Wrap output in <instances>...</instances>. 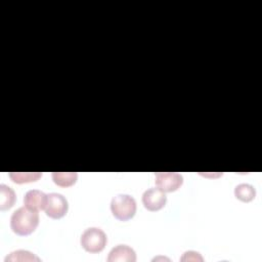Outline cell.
Here are the masks:
<instances>
[{
    "label": "cell",
    "mask_w": 262,
    "mask_h": 262,
    "mask_svg": "<svg viewBox=\"0 0 262 262\" xmlns=\"http://www.w3.org/2000/svg\"><path fill=\"white\" fill-rule=\"evenodd\" d=\"M39 224V214L26 206L16 209L10 217V227L18 235H29Z\"/></svg>",
    "instance_id": "obj_1"
},
{
    "label": "cell",
    "mask_w": 262,
    "mask_h": 262,
    "mask_svg": "<svg viewBox=\"0 0 262 262\" xmlns=\"http://www.w3.org/2000/svg\"><path fill=\"white\" fill-rule=\"evenodd\" d=\"M111 211L118 220L127 221L136 213V201L129 194H117L111 201Z\"/></svg>",
    "instance_id": "obj_2"
},
{
    "label": "cell",
    "mask_w": 262,
    "mask_h": 262,
    "mask_svg": "<svg viewBox=\"0 0 262 262\" xmlns=\"http://www.w3.org/2000/svg\"><path fill=\"white\" fill-rule=\"evenodd\" d=\"M107 237L105 232L98 227H89L83 231L80 244L89 253H99L106 246Z\"/></svg>",
    "instance_id": "obj_3"
},
{
    "label": "cell",
    "mask_w": 262,
    "mask_h": 262,
    "mask_svg": "<svg viewBox=\"0 0 262 262\" xmlns=\"http://www.w3.org/2000/svg\"><path fill=\"white\" fill-rule=\"evenodd\" d=\"M69 210L67 199L58 192H51L48 194V201L45 208V213L52 219H59L63 217Z\"/></svg>",
    "instance_id": "obj_4"
},
{
    "label": "cell",
    "mask_w": 262,
    "mask_h": 262,
    "mask_svg": "<svg viewBox=\"0 0 262 262\" xmlns=\"http://www.w3.org/2000/svg\"><path fill=\"white\" fill-rule=\"evenodd\" d=\"M155 176L157 187L164 192L176 191L183 183V176L177 172H158Z\"/></svg>",
    "instance_id": "obj_5"
},
{
    "label": "cell",
    "mask_w": 262,
    "mask_h": 262,
    "mask_svg": "<svg viewBox=\"0 0 262 262\" xmlns=\"http://www.w3.org/2000/svg\"><path fill=\"white\" fill-rule=\"evenodd\" d=\"M166 203V193L159 187H150L146 189L142 194V204L148 211H159L165 207Z\"/></svg>",
    "instance_id": "obj_6"
},
{
    "label": "cell",
    "mask_w": 262,
    "mask_h": 262,
    "mask_svg": "<svg viewBox=\"0 0 262 262\" xmlns=\"http://www.w3.org/2000/svg\"><path fill=\"white\" fill-rule=\"evenodd\" d=\"M47 201H48V194L38 189L28 190L24 196L25 206L37 212L46 208Z\"/></svg>",
    "instance_id": "obj_7"
},
{
    "label": "cell",
    "mask_w": 262,
    "mask_h": 262,
    "mask_svg": "<svg viewBox=\"0 0 262 262\" xmlns=\"http://www.w3.org/2000/svg\"><path fill=\"white\" fill-rule=\"evenodd\" d=\"M106 260L108 262H135L136 253L127 245H118L110 251Z\"/></svg>",
    "instance_id": "obj_8"
},
{
    "label": "cell",
    "mask_w": 262,
    "mask_h": 262,
    "mask_svg": "<svg viewBox=\"0 0 262 262\" xmlns=\"http://www.w3.org/2000/svg\"><path fill=\"white\" fill-rule=\"evenodd\" d=\"M16 200V195L14 190L5 185V184H0V210H8L10 209Z\"/></svg>",
    "instance_id": "obj_9"
},
{
    "label": "cell",
    "mask_w": 262,
    "mask_h": 262,
    "mask_svg": "<svg viewBox=\"0 0 262 262\" xmlns=\"http://www.w3.org/2000/svg\"><path fill=\"white\" fill-rule=\"evenodd\" d=\"M234 195L237 200L248 203L255 199L256 189L249 183H239L234 188Z\"/></svg>",
    "instance_id": "obj_10"
},
{
    "label": "cell",
    "mask_w": 262,
    "mask_h": 262,
    "mask_svg": "<svg viewBox=\"0 0 262 262\" xmlns=\"http://www.w3.org/2000/svg\"><path fill=\"white\" fill-rule=\"evenodd\" d=\"M53 182L61 187H69L78 179V174L76 172H53L52 173Z\"/></svg>",
    "instance_id": "obj_11"
},
{
    "label": "cell",
    "mask_w": 262,
    "mask_h": 262,
    "mask_svg": "<svg viewBox=\"0 0 262 262\" xmlns=\"http://www.w3.org/2000/svg\"><path fill=\"white\" fill-rule=\"evenodd\" d=\"M4 261L5 262H17V261H20V262H25V261H40V258L37 257L35 254H33L32 252L30 251H27V250H16V251H13L11 252L9 255H7L5 258H4Z\"/></svg>",
    "instance_id": "obj_12"
},
{
    "label": "cell",
    "mask_w": 262,
    "mask_h": 262,
    "mask_svg": "<svg viewBox=\"0 0 262 262\" xmlns=\"http://www.w3.org/2000/svg\"><path fill=\"white\" fill-rule=\"evenodd\" d=\"M8 175L13 182L21 184V183L37 181L42 176V173H40V172H10Z\"/></svg>",
    "instance_id": "obj_13"
},
{
    "label": "cell",
    "mask_w": 262,
    "mask_h": 262,
    "mask_svg": "<svg viewBox=\"0 0 262 262\" xmlns=\"http://www.w3.org/2000/svg\"><path fill=\"white\" fill-rule=\"evenodd\" d=\"M180 261H204V258L199 252L186 251L181 256Z\"/></svg>",
    "instance_id": "obj_14"
}]
</instances>
